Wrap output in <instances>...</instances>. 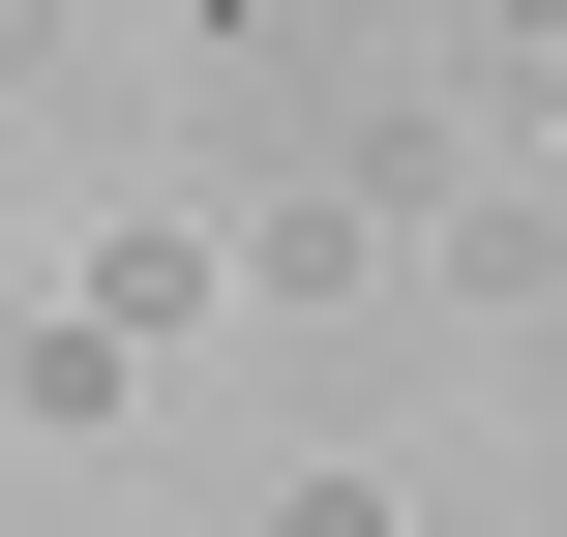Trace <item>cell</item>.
Here are the masks:
<instances>
[]
</instances>
